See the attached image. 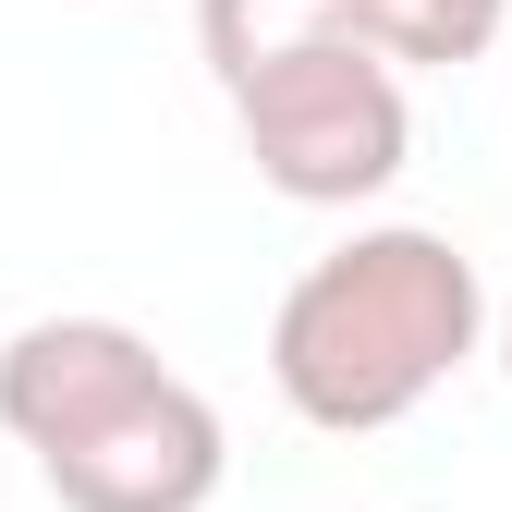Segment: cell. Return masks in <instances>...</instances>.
Returning <instances> with one entry per match:
<instances>
[{
  "label": "cell",
  "instance_id": "obj_1",
  "mask_svg": "<svg viewBox=\"0 0 512 512\" xmlns=\"http://www.w3.org/2000/svg\"><path fill=\"white\" fill-rule=\"evenodd\" d=\"M0 427L37 452L61 512H208L232 427L135 317H25L0 342Z\"/></svg>",
  "mask_w": 512,
  "mask_h": 512
},
{
  "label": "cell",
  "instance_id": "obj_2",
  "mask_svg": "<svg viewBox=\"0 0 512 512\" xmlns=\"http://www.w3.org/2000/svg\"><path fill=\"white\" fill-rule=\"evenodd\" d=\"M476 342H488L476 256L427 220H366L293 269V293L269 317V391L330 439H378L452 366H476Z\"/></svg>",
  "mask_w": 512,
  "mask_h": 512
},
{
  "label": "cell",
  "instance_id": "obj_3",
  "mask_svg": "<svg viewBox=\"0 0 512 512\" xmlns=\"http://www.w3.org/2000/svg\"><path fill=\"white\" fill-rule=\"evenodd\" d=\"M220 98H232V135H244L256 183L293 196V208H366V196H391L403 159H415L403 74L366 37H342L330 13H305L269 49H244L220 74Z\"/></svg>",
  "mask_w": 512,
  "mask_h": 512
},
{
  "label": "cell",
  "instance_id": "obj_4",
  "mask_svg": "<svg viewBox=\"0 0 512 512\" xmlns=\"http://www.w3.org/2000/svg\"><path fill=\"white\" fill-rule=\"evenodd\" d=\"M342 37H366L391 74H464L512 37V0H317Z\"/></svg>",
  "mask_w": 512,
  "mask_h": 512
},
{
  "label": "cell",
  "instance_id": "obj_5",
  "mask_svg": "<svg viewBox=\"0 0 512 512\" xmlns=\"http://www.w3.org/2000/svg\"><path fill=\"white\" fill-rule=\"evenodd\" d=\"M488 342H500V378H512V293L488 305Z\"/></svg>",
  "mask_w": 512,
  "mask_h": 512
}]
</instances>
